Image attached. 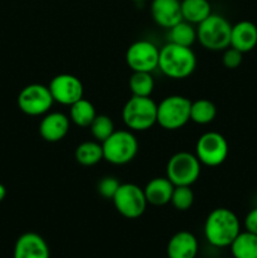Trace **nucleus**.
<instances>
[{"mask_svg":"<svg viewBox=\"0 0 257 258\" xmlns=\"http://www.w3.org/2000/svg\"><path fill=\"white\" fill-rule=\"evenodd\" d=\"M241 232V223L233 211L216 208L208 214L204 222V237L207 242L217 248L231 246Z\"/></svg>","mask_w":257,"mask_h":258,"instance_id":"f257e3e1","label":"nucleus"},{"mask_svg":"<svg viewBox=\"0 0 257 258\" xmlns=\"http://www.w3.org/2000/svg\"><path fill=\"white\" fill-rule=\"evenodd\" d=\"M159 70L166 77L183 80L193 75L197 68V55L191 47L166 43L159 52Z\"/></svg>","mask_w":257,"mask_h":258,"instance_id":"f03ea898","label":"nucleus"},{"mask_svg":"<svg viewBox=\"0 0 257 258\" xmlns=\"http://www.w3.org/2000/svg\"><path fill=\"white\" fill-rule=\"evenodd\" d=\"M232 24L221 14L212 13L197 28V39L208 50L219 52L231 45Z\"/></svg>","mask_w":257,"mask_h":258,"instance_id":"7ed1b4c3","label":"nucleus"},{"mask_svg":"<svg viewBox=\"0 0 257 258\" xmlns=\"http://www.w3.org/2000/svg\"><path fill=\"white\" fill-rule=\"evenodd\" d=\"M158 103L151 97L131 96L122 108V121L131 131H146L156 123Z\"/></svg>","mask_w":257,"mask_h":258,"instance_id":"20e7f679","label":"nucleus"},{"mask_svg":"<svg viewBox=\"0 0 257 258\" xmlns=\"http://www.w3.org/2000/svg\"><path fill=\"white\" fill-rule=\"evenodd\" d=\"M191 101L181 95L163 98L158 105L156 123L164 130H179L190 121Z\"/></svg>","mask_w":257,"mask_h":258,"instance_id":"39448f33","label":"nucleus"},{"mask_svg":"<svg viewBox=\"0 0 257 258\" xmlns=\"http://www.w3.org/2000/svg\"><path fill=\"white\" fill-rule=\"evenodd\" d=\"M103 160L112 165H125L133 161L139 151V141L131 130H115L102 143Z\"/></svg>","mask_w":257,"mask_h":258,"instance_id":"423d86ee","label":"nucleus"},{"mask_svg":"<svg viewBox=\"0 0 257 258\" xmlns=\"http://www.w3.org/2000/svg\"><path fill=\"white\" fill-rule=\"evenodd\" d=\"M202 164L196 154L179 151L166 164V178L175 186H191L201 176Z\"/></svg>","mask_w":257,"mask_h":258,"instance_id":"0eeeda50","label":"nucleus"},{"mask_svg":"<svg viewBox=\"0 0 257 258\" xmlns=\"http://www.w3.org/2000/svg\"><path fill=\"white\" fill-rule=\"evenodd\" d=\"M112 202L116 211L127 219L140 218L148 207L144 188L134 183H121Z\"/></svg>","mask_w":257,"mask_h":258,"instance_id":"6e6552de","label":"nucleus"},{"mask_svg":"<svg viewBox=\"0 0 257 258\" xmlns=\"http://www.w3.org/2000/svg\"><path fill=\"white\" fill-rule=\"evenodd\" d=\"M229 153L227 139L217 131H208L199 136L196 144V155L201 164L211 168L222 165Z\"/></svg>","mask_w":257,"mask_h":258,"instance_id":"1a4fd4ad","label":"nucleus"},{"mask_svg":"<svg viewBox=\"0 0 257 258\" xmlns=\"http://www.w3.org/2000/svg\"><path fill=\"white\" fill-rule=\"evenodd\" d=\"M54 103L48 86L32 83L23 88L18 95V107L28 116H43L49 112Z\"/></svg>","mask_w":257,"mask_h":258,"instance_id":"9d476101","label":"nucleus"},{"mask_svg":"<svg viewBox=\"0 0 257 258\" xmlns=\"http://www.w3.org/2000/svg\"><path fill=\"white\" fill-rule=\"evenodd\" d=\"M159 52L156 47L148 39H139L130 44L126 50L125 59L133 72H153L159 66Z\"/></svg>","mask_w":257,"mask_h":258,"instance_id":"9b49d317","label":"nucleus"},{"mask_svg":"<svg viewBox=\"0 0 257 258\" xmlns=\"http://www.w3.org/2000/svg\"><path fill=\"white\" fill-rule=\"evenodd\" d=\"M53 101L63 106H71L83 97V85L77 76L60 73L54 76L48 86Z\"/></svg>","mask_w":257,"mask_h":258,"instance_id":"f8f14e48","label":"nucleus"},{"mask_svg":"<svg viewBox=\"0 0 257 258\" xmlns=\"http://www.w3.org/2000/svg\"><path fill=\"white\" fill-rule=\"evenodd\" d=\"M70 127L71 120L66 113L58 111L47 112L40 120L39 135L48 143H58L67 136Z\"/></svg>","mask_w":257,"mask_h":258,"instance_id":"ddd939ff","label":"nucleus"},{"mask_svg":"<svg viewBox=\"0 0 257 258\" xmlns=\"http://www.w3.org/2000/svg\"><path fill=\"white\" fill-rule=\"evenodd\" d=\"M14 258H50L49 246L40 234L35 232L23 233L14 246Z\"/></svg>","mask_w":257,"mask_h":258,"instance_id":"4468645a","label":"nucleus"},{"mask_svg":"<svg viewBox=\"0 0 257 258\" xmlns=\"http://www.w3.org/2000/svg\"><path fill=\"white\" fill-rule=\"evenodd\" d=\"M180 3L181 0H153L150 4V13L154 22L169 29L183 20Z\"/></svg>","mask_w":257,"mask_h":258,"instance_id":"2eb2a0df","label":"nucleus"},{"mask_svg":"<svg viewBox=\"0 0 257 258\" xmlns=\"http://www.w3.org/2000/svg\"><path fill=\"white\" fill-rule=\"evenodd\" d=\"M198 239L191 232H176L169 239L166 253L169 258H196L198 254Z\"/></svg>","mask_w":257,"mask_h":258,"instance_id":"dca6fc26","label":"nucleus"},{"mask_svg":"<svg viewBox=\"0 0 257 258\" xmlns=\"http://www.w3.org/2000/svg\"><path fill=\"white\" fill-rule=\"evenodd\" d=\"M257 45V25L249 20H241L232 25L231 47L247 53Z\"/></svg>","mask_w":257,"mask_h":258,"instance_id":"f3484780","label":"nucleus"},{"mask_svg":"<svg viewBox=\"0 0 257 258\" xmlns=\"http://www.w3.org/2000/svg\"><path fill=\"white\" fill-rule=\"evenodd\" d=\"M174 186L175 185L166 176H156V178L151 179L144 188V193H145L148 204L155 207H163L170 203Z\"/></svg>","mask_w":257,"mask_h":258,"instance_id":"a211bd4d","label":"nucleus"},{"mask_svg":"<svg viewBox=\"0 0 257 258\" xmlns=\"http://www.w3.org/2000/svg\"><path fill=\"white\" fill-rule=\"evenodd\" d=\"M181 18L190 24H199L212 14L208 0H181Z\"/></svg>","mask_w":257,"mask_h":258,"instance_id":"6ab92c4d","label":"nucleus"},{"mask_svg":"<svg viewBox=\"0 0 257 258\" xmlns=\"http://www.w3.org/2000/svg\"><path fill=\"white\" fill-rule=\"evenodd\" d=\"M75 158L83 166H93L103 160L102 144L96 140L83 141L76 148Z\"/></svg>","mask_w":257,"mask_h":258,"instance_id":"aec40b11","label":"nucleus"},{"mask_svg":"<svg viewBox=\"0 0 257 258\" xmlns=\"http://www.w3.org/2000/svg\"><path fill=\"white\" fill-rule=\"evenodd\" d=\"M229 248L234 258H257V234L248 231L239 232Z\"/></svg>","mask_w":257,"mask_h":258,"instance_id":"412c9836","label":"nucleus"},{"mask_svg":"<svg viewBox=\"0 0 257 258\" xmlns=\"http://www.w3.org/2000/svg\"><path fill=\"white\" fill-rule=\"evenodd\" d=\"M97 116L96 108L91 101L81 98L70 106V120L80 127H90L92 121Z\"/></svg>","mask_w":257,"mask_h":258,"instance_id":"4be33fe9","label":"nucleus"},{"mask_svg":"<svg viewBox=\"0 0 257 258\" xmlns=\"http://www.w3.org/2000/svg\"><path fill=\"white\" fill-rule=\"evenodd\" d=\"M168 30L169 43L183 45V47H191L197 40V28H194V24H190L185 20H180Z\"/></svg>","mask_w":257,"mask_h":258,"instance_id":"5701e85b","label":"nucleus"},{"mask_svg":"<svg viewBox=\"0 0 257 258\" xmlns=\"http://www.w3.org/2000/svg\"><path fill=\"white\" fill-rule=\"evenodd\" d=\"M217 116V107L212 101L199 98L190 106V121L198 125H208Z\"/></svg>","mask_w":257,"mask_h":258,"instance_id":"b1692460","label":"nucleus"},{"mask_svg":"<svg viewBox=\"0 0 257 258\" xmlns=\"http://www.w3.org/2000/svg\"><path fill=\"white\" fill-rule=\"evenodd\" d=\"M155 82L150 72H133L128 78V88L133 96L151 97Z\"/></svg>","mask_w":257,"mask_h":258,"instance_id":"393cba45","label":"nucleus"},{"mask_svg":"<svg viewBox=\"0 0 257 258\" xmlns=\"http://www.w3.org/2000/svg\"><path fill=\"white\" fill-rule=\"evenodd\" d=\"M90 130L93 139L102 144L106 139H108L115 133V123L110 116L97 115L90 125Z\"/></svg>","mask_w":257,"mask_h":258,"instance_id":"a878e982","label":"nucleus"},{"mask_svg":"<svg viewBox=\"0 0 257 258\" xmlns=\"http://www.w3.org/2000/svg\"><path fill=\"white\" fill-rule=\"evenodd\" d=\"M170 203L176 211L184 212L190 209L194 203V193L193 190H191V186H186V185L174 186Z\"/></svg>","mask_w":257,"mask_h":258,"instance_id":"bb28decb","label":"nucleus"},{"mask_svg":"<svg viewBox=\"0 0 257 258\" xmlns=\"http://www.w3.org/2000/svg\"><path fill=\"white\" fill-rule=\"evenodd\" d=\"M120 185V180L116 176L106 175L103 178H101L100 181L97 183V191L102 198L111 199L112 201L113 196L116 194V191H117Z\"/></svg>","mask_w":257,"mask_h":258,"instance_id":"cd10ccee","label":"nucleus"},{"mask_svg":"<svg viewBox=\"0 0 257 258\" xmlns=\"http://www.w3.org/2000/svg\"><path fill=\"white\" fill-rule=\"evenodd\" d=\"M243 60V53L239 52L236 48L229 45L227 49L223 50V55H222V63L228 70H236L242 64Z\"/></svg>","mask_w":257,"mask_h":258,"instance_id":"c85d7f7f","label":"nucleus"},{"mask_svg":"<svg viewBox=\"0 0 257 258\" xmlns=\"http://www.w3.org/2000/svg\"><path fill=\"white\" fill-rule=\"evenodd\" d=\"M244 227H246V231L257 234V207L247 213L244 218Z\"/></svg>","mask_w":257,"mask_h":258,"instance_id":"c756f323","label":"nucleus"},{"mask_svg":"<svg viewBox=\"0 0 257 258\" xmlns=\"http://www.w3.org/2000/svg\"><path fill=\"white\" fill-rule=\"evenodd\" d=\"M5 197H7V188H5V185H3V184L0 183V203L4 201Z\"/></svg>","mask_w":257,"mask_h":258,"instance_id":"7c9ffc66","label":"nucleus"},{"mask_svg":"<svg viewBox=\"0 0 257 258\" xmlns=\"http://www.w3.org/2000/svg\"><path fill=\"white\" fill-rule=\"evenodd\" d=\"M133 2H138V3H140V2H145V0H133Z\"/></svg>","mask_w":257,"mask_h":258,"instance_id":"2f4dec72","label":"nucleus"},{"mask_svg":"<svg viewBox=\"0 0 257 258\" xmlns=\"http://www.w3.org/2000/svg\"><path fill=\"white\" fill-rule=\"evenodd\" d=\"M168 258H169V257H168Z\"/></svg>","mask_w":257,"mask_h":258,"instance_id":"473e14b6","label":"nucleus"}]
</instances>
